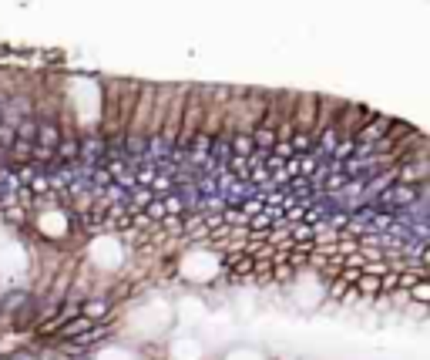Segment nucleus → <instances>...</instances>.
I'll use <instances>...</instances> for the list:
<instances>
[{
  "mask_svg": "<svg viewBox=\"0 0 430 360\" xmlns=\"http://www.w3.org/2000/svg\"><path fill=\"white\" fill-rule=\"evenodd\" d=\"M420 195H424V185H404V182H393V185H387L383 192L373 195V209H380V212H404V209L417 206Z\"/></svg>",
  "mask_w": 430,
  "mask_h": 360,
  "instance_id": "nucleus-1",
  "label": "nucleus"
},
{
  "mask_svg": "<svg viewBox=\"0 0 430 360\" xmlns=\"http://www.w3.org/2000/svg\"><path fill=\"white\" fill-rule=\"evenodd\" d=\"M185 88H175L172 98H168V108H165V121H162V131H158V152H172L175 148V138H178V125H182V111H185Z\"/></svg>",
  "mask_w": 430,
  "mask_h": 360,
  "instance_id": "nucleus-2",
  "label": "nucleus"
},
{
  "mask_svg": "<svg viewBox=\"0 0 430 360\" xmlns=\"http://www.w3.org/2000/svg\"><path fill=\"white\" fill-rule=\"evenodd\" d=\"M316 98L319 94H296V108H292V125H296V131H309V135H313Z\"/></svg>",
  "mask_w": 430,
  "mask_h": 360,
  "instance_id": "nucleus-3",
  "label": "nucleus"
},
{
  "mask_svg": "<svg viewBox=\"0 0 430 360\" xmlns=\"http://www.w3.org/2000/svg\"><path fill=\"white\" fill-rule=\"evenodd\" d=\"M249 138H253V145L259 148V152H272V145H276V131L269 129V125H255V129L249 131Z\"/></svg>",
  "mask_w": 430,
  "mask_h": 360,
  "instance_id": "nucleus-4",
  "label": "nucleus"
},
{
  "mask_svg": "<svg viewBox=\"0 0 430 360\" xmlns=\"http://www.w3.org/2000/svg\"><path fill=\"white\" fill-rule=\"evenodd\" d=\"M34 142L44 145V148H54V145L61 142V131L54 121H38V135H34Z\"/></svg>",
  "mask_w": 430,
  "mask_h": 360,
  "instance_id": "nucleus-5",
  "label": "nucleus"
},
{
  "mask_svg": "<svg viewBox=\"0 0 430 360\" xmlns=\"http://www.w3.org/2000/svg\"><path fill=\"white\" fill-rule=\"evenodd\" d=\"M427 296H430V280H420V283H414L407 290V300H414L420 307H427Z\"/></svg>",
  "mask_w": 430,
  "mask_h": 360,
  "instance_id": "nucleus-6",
  "label": "nucleus"
},
{
  "mask_svg": "<svg viewBox=\"0 0 430 360\" xmlns=\"http://www.w3.org/2000/svg\"><path fill=\"white\" fill-rule=\"evenodd\" d=\"M356 155V142L353 138H340L336 148H333V162H346V158H353Z\"/></svg>",
  "mask_w": 430,
  "mask_h": 360,
  "instance_id": "nucleus-7",
  "label": "nucleus"
},
{
  "mask_svg": "<svg viewBox=\"0 0 430 360\" xmlns=\"http://www.w3.org/2000/svg\"><path fill=\"white\" fill-rule=\"evenodd\" d=\"M296 270H292L290 263H272V283H290Z\"/></svg>",
  "mask_w": 430,
  "mask_h": 360,
  "instance_id": "nucleus-8",
  "label": "nucleus"
},
{
  "mask_svg": "<svg viewBox=\"0 0 430 360\" xmlns=\"http://www.w3.org/2000/svg\"><path fill=\"white\" fill-rule=\"evenodd\" d=\"M346 290H350V286L343 283L340 276H336V280H329V296H333V300H343V293H346Z\"/></svg>",
  "mask_w": 430,
  "mask_h": 360,
  "instance_id": "nucleus-9",
  "label": "nucleus"
}]
</instances>
